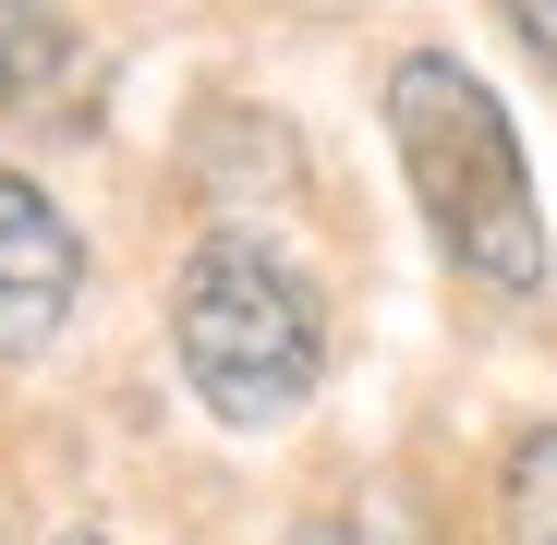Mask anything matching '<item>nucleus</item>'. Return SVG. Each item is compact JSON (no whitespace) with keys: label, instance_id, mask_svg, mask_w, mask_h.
Listing matches in <instances>:
<instances>
[{"label":"nucleus","instance_id":"nucleus-8","mask_svg":"<svg viewBox=\"0 0 557 545\" xmlns=\"http://www.w3.org/2000/svg\"><path fill=\"white\" fill-rule=\"evenodd\" d=\"M49 545H110V533H49Z\"/></svg>","mask_w":557,"mask_h":545},{"label":"nucleus","instance_id":"nucleus-7","mask_svg":"<svg viewBox=\"0 0 557 545\" xmlns=\"http://www.w3.org/2000/svg\"><path fill=\"white\" fill-rule=\"evenodd\" d=\"M304 545H351V533H339V521H315V533H304Z\"/></svg>","mask_w":557,"mask_h":545},{"label":"nucleus","instance_id":"nucleus-3","mask_svg":"<svg viewBox=\"0 0 557 545\" xmlns=\"http://www.w3.org/2000/svg\"><path fill=\"white\" fill-rule=\"evenodd\" d=\"M85 304V243L25 170H0V363H37Z\"/></svg>","mask_w":557,"mask_h":545},{"label":"nucleus","instance_id":"nucleus-5","mask_svg":"<svg viewBox=\"0 0 557 545\" xmlns=\"http://www.w3.org/2000/svg\"><path fill=\"white\" fill-rule=\"evenodd\" d=\"M61 61H73V37H61L49 0H0V98H37Z\"/></svg>","mask_w":557,"mask_h":545},{"label":"nucleus","instance_id":"nucleus-6","mask_svg":"<svg viewBox=\"0 0 557 545\" xmlns=\"http://www.w3.org/2000/svg\"><path fill=\"white\" fill-rule=\"evenodd\" d=\"M509 25H521V37H533V49L557 61V0H509Z\"/></svg>","mask_w":557,"mask_h":545},{"label":"nucleus","instance_id":"nucleus-1","mask_svg":"<svg viewBox=\"0 0 557 545\" xmlns=\"http://www.w3.org/2000/svg\"><path fill=\"white\" fill-rule=\"evenodd\" d=\"M388 146H400V182L460 280L509 292V304L545 292V207H533V170H521L497 85L473 61H448V49L388 61Z\"/></svg>","mask_w":557,"mask_h":545},{"label":"nucleus","instance_id":"nucleus-2","mask_svg":"<svg viewBox=\"0 0 557 545\" xmlns=\"http://www.w3.org/2000/svg\"><path fill=\"white\" fill-rule=\"evenodd\" d=\"M170 351H182V388L231 436H267L327 376V304L304 292L292 255H267L255 231H219V243H195V267L170 292Z\"/></svg>","mask_w":557,"mask_h":545},{"label":"nucleus","instance_id":"nucleus-4","mask_svg":"<svg viewBox=\"0 0 557 545\" xmlns=\"http://www.w3.org/2000/svg\"><path fill=\"white\" fill-rule=\"evenodd\" d=\"M497 533L509 545H557V424H533L497 473Z\"/></svg>","mask_w":557,"mask_h":545}]
</instances>
